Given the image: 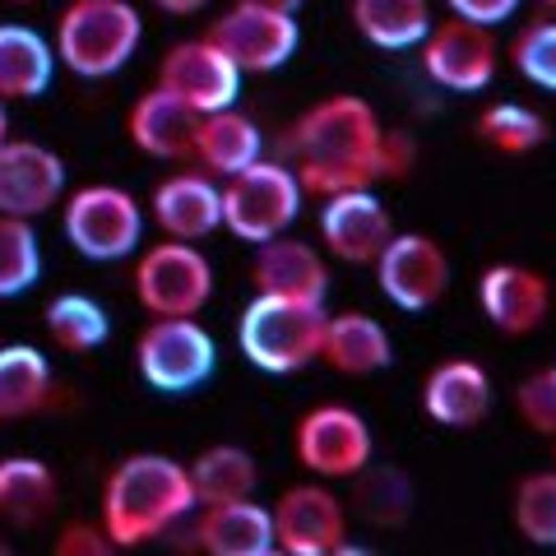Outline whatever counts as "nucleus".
I'll use <instances>...</instances> for the list:
<instances>
[{
  "mask_svg": "<svg viewBox=\"0 0 556 556\" xmlns=\"http://www.w3.org/2000/svg\"><path fill=\"white\" fill-rule=\"evenodd\" d=\"M353 28L380 51H413L427 38L431 20V0H348Z\"/></svg>",
  "mask_w": 556,
  "mask_h": 556,
  "instance_id": "cd10ccee",
  "label": "nucleus"
},
{
  "mask_svg": "<svg viewBox=\"0 0 556 556\" xmlns=\"http://www.w3.org/2000/svg\"><path fill=\"white\" fill-rule=\"evenodd\" d=\"M61 232L75 247V255L93 260V265H116V260H130L139 241H144V208H139L130 190L112 181H93L79 186L75 195H65Z\"/></svg>",
  "mask_w": 556,
  "mask_h": 556,
  "instance_id": "423d86ee",
  "label": "nucleus"
},
{
  "mask_svg": "<svg viewBox=\"0 0 556 556\" xmlns=\"http://www.w3.org/2000/svg\"><path fill=\"white\" fill-rule=\"evenodd\" d=\"M5 552H10V547H5V543H0V556H5Z\"/></svg>",
  "mask_w": 556,
  "mask_h": 556,
  "instance_id": "49530a36",
  "label": "nucleus"
},
{
  "mask_svg": "<svg viewBox=\"0 0 556 556\" xmlns=\"http://www.w3.org/2000/svg\"><path fill=\"white\" fill-rule=\"evenodd\" d=\"M204 38H214L232 56L241 75H269L283 70L302 47V24L292 10L265 5V0H237L232 10H223L208 24Z\"/></svg>",
  "mask_w": 556,
  "mask_h": 556,
  "instance_id": "1a4fd4ad",
  "label": "nucleus"
},
{
  "mask_svg": "<svg viewBox=\"0 0 556 556\" xmlns=\"http://www.w3.org/2000/svg\"><path fill=\"white\" fill-rule=\"evenodd\" d=\"M56 79V47L28 24H0V98L33 102Z\"/></svg>",
  "mask_w": 556,
  "mask_h": 556,
  "instance_id": "a878e982",
  "label": "nucleus"
},
{
  "mask_svg": "<svg viewBox=\"0 0 556 556\" xmlns=\"http://www.w3.org/2000/svg\"><path fill=\"white\" fill-rule=\"evenodd\" d=\"M126 135L130 144L144 153V159H159V163H190L195 153V135H200V112L181 102L177 93L167 89H144L130 112H126Z\"/></svg>",
  "mask_w": 556,
  "mask_h": 556,
  "instance_id": "6ab92c4d",
  "label": "nucleus"
},
{
  "mask_svg": "<svg viewBox=\"0 0 556 556\" xmlns=\"http://www.w3.org/2000/svg\"><path fill=\"white\" fill-rule=\"evenodd\" d=\"M320 362L339 376H376L394 362V339L367 311H339L325 320V343H320Z\"/></svg>",
  "mask_w": 556,
  "mask_h": 556,
  "instance_id": "5701e85b",
  "label": "nucleus"
},
{
  "mask_svg": "<svg viewBox=\"0 0 556 556\" xmlns=\"http://www.w3.org/2000/svg\"><path fill=\"white\" fill-rule=\"evenodd\" d=\"M5 135H10V112H5V98H0V144H5Z\"/></svg>",
  "mask_w": 556,
  "mask_h": 556,
  "instance_id": "a19ab883",
  "label": "nucleus"
},
{
  "mask_svg": "<svg viewBox=\"0 0 556 556\" xmlns=\"http://www.w3.org/2000/svg\"><path fill=\"white\" fill-rule=\"evenodd\" d=\"M195 543L208 556H274L278 552L274 510L260 506V501H251V496L200 506Z\"/></svg>",
  "mask_w": 556,
  "mask_h": 556,
  "instance_id": "4be33fe9",
  "label": "nucleus"
},
{
  "mask_svg": "<svg viewBox=\"0 0 556 556\" xmlns=\"http://www.w3.org/2000/svg\"><path fill=\"white\" fill-rule=\"evenodd\" d=\"M538 5H547V10H552V14H556V0H538Z\"/></svg>",
  "mask_w": 556,
  "mask_h": 556,
  "instance_id": "c03bdc74",
  "label": "nucleus"
},
{
  "mask_svg": "<svg viewBox=\"0 0 556 556\" xmlns=\"http://www.w3.org/2000/svg\"><path fill=\"white\" fill-rule=\"evenodd\" d=\"M473 130L486 149L506 153V159H525V153L547 144V121L525 102H492V108L478 112Z\"/></svg>",
  "mask_w": 556,
  "mask_h": 556,
  "instance_id": "2f4dec72",
  "label": "nucleus"
},
{
  "mask_svg": "<svg viewBox=\"0 0 556 556\" xmlns=\"http://www.w3.org/2000/svg\"><path fill=\"white\" fill-rule=\"evenodd\" d=\"M552 468H556V437H552Z\"/></svg>",
  "mask_w": 556,
  "mask_h": 556,
  "instance_id": "a18cd8bd",
  "label": "nucleus"
},
{
  "mask_svg": "<svg viewBox=\"0 0 556 556\" xmlns=\"http://www.w3.org/2000/svg\"><path fill=\"white\" fill-rule=\"evenodd\" d=\"M190 473V492H195V510L200 506H218V501H237V496H255L260 486V468L255 455L241 445H208L195 459L186 464Z\"/></svg>",
  "mask_w": 556,
  "mask_h": 556,
  "instance_id": "c85d7f7f",
  "label": "nucleus"
},
{
  "mask_svg": "<svg viewBox=\"0 0 556 556\" xmlns=\"http://www.w3.org/2000/svg\"><path fill=\"white\" fill-rule=\"evenodd\" d=\"M353 510L376 529H399L413 510V482L394 464H367L353 478Z\"/></svg>",
  "mask_w": 556,
  "mask_h": 556,
  "instance_id": "7c9ffc66",
  "label": "nucleus"
},
{
  "mask_svg": "<svg viewBox=\"0 0 556 556\" xmlns=\"http://www.w3.org/2000/svg\"><path fill=\"white\" fill-rule=\"evenodd\" d=\"M112 538L93 519H70V525L56 533V556H112Z\"/></svg>",
  "mask_w": 556,
  "mask_h": 556,
  "instance_id": "e433bc0d",
  "label": "nucleus"
},
{
  "mask_svg": "<svg viewBox=\"0 0 556 556\" xmlns=\"http://www.w3.org/2000/svg\"><path fill=\"white\" fill-rule=\"evenodd\" d=\"M61 478L38 455H10L0 459V519L14 529H38L56 515Z\"/></svg>",
  "mask_w": 556,
  "mask_h": 556,
  "instance_id": "393cba45",
  "label": "nucleus"
},
{
  "mask_svg": "<svg viewBox=\"0 0 556 556\" xmlns=\"http://www.w3.org/2000/svg\"><path fill=\"white\" fill-rule=\"evenodd\" d=\"M5 5H38V0H5Z\"/></svg>",
  "mask_w": 556,
  "mask_h": 556,
  "instance_id": "37998d69",
  "label": "nucleus"
},
{
  "mask_svg": "<svg viewBox=\"0 0 556 556\" xmlns=\"http://www.w3.org/2000/svg\"><path fill=\"white\" fill-rule=\"evenodd\" d=\"M478 311L486 325L506 339H525L543 329L552 316V283L543 269L519 265V260H501L478 274Z\"/></svg>",
  "mask_w": 556,
  "mask_h": 556,
  "instance_id": "4468645a",
  "label": "nucleus"
},
{
  "mask_svg": "<svg viewBox=\"0 0 556 556\" xmlns=\"http://www.w3.org/2000/svg\"><path fill=\"white\" fill-rule=\"evenodd\" d=\"M292 455L311 478H353L376 455L371 427L353 404H316L292 427Z\"/></svg>",
  "mask_w": 556,
  "mask_h": 556,
  "instance_id": "9d476101",
  "label": "nucleus"
},
{
  "mask_svg": "<svg viewBox=\"0 0 556 556\" xmlns=\"http://www.w3.org/2000/svg\"><path fill=\"white\" fill-rule=\"evenodd\" d=\"M218 367V343L195 316H153L135 339V371L159 394L200 390Z\"/></svg>",
  "mask_w": 556,
  "mask_h": 556,
  "instance_id": "0eeeda50",
  "label": "nucleus"
},
{
  "mask_svg": "<svg viewBox=\"0 0 556 556\" xmlns=\"http://www.w3.org/2000/svg\"><path fill=\"white\" fill-rule=\"evenodd\" d=\"M274 533L278 552L288 556H334L348 552V506L316 482H298L278 496L274 506Z\"/></svg>",
  "mask_w": 556,
  "mask_h": 556,
  "instance_id": "ddd939ff",
  "label": "nucleus"
},
{
  "mask_svg": "<svg viewBox=\"0 0 556 556\" xmlns=\"http://www.w3.org/2000/svg\"><path fill=\"white\" fill-rule=\"evenodd\" d=\"M376 288L380 298H386L390 306L408 311V316H417V311H431L445 292H450V255L437 237L427 232H399L386 241V251L376 255Z\"/></svg>",
  "mask_w": 556,
  "mask_h": 556,
  "instance_id": "f8f14e48",
  "label": "nucleus"
},
{
  "mask_svg": "<svg viewBox=\"0 0 556 556\" xmlns=\"http://www.w3.org/2000/svg\"><path fill=\"white\" fill-rule=\"evenodd\" d=\"M153 5H159L163 14H177V20H186V14H200L208 0H153Z\"/></svg>",
  "mask_w": 556,
  "mask_h": 556,
  "instance_id": "ea45409f",
  "label": "nucleus"
},
{
  "mask_svg": "<svg viewBox=\"0 0 556 556\" xmlns=\"http://www.w3.org/2000/svg\"><path fill=\"white\" fill-rule=\"evenodd\" d=\"M496 390L482 362L445 357L422 376V413L445 431H473L492 417Z\"/></svg>",
  "mask_w": 556,
  "mask_h": 556,
  "instance_id": "a211bd4d",
  "label": "nucleus"
},
{
  "mask_svg": "<svg viewBox=\"0 0 556 556\" xmlns=\"http://www.w3.org/2000/svg\"><path fill=\"white\" fill-rule=\"evenodd\" d=\"M186 515H195L186 464L139 450L121 459L102 482V519L112 547H144L153 538H167Z\"/></svg>",
  "mask_w": 556,
  "mask_h": 556,
  "instance_id": "f03ea898",
  "label": "nucleus"
},
{
  "mask_svg": "<svg viewBox=\"0 0 556 556\" xmlns=\"http://www.w3.org/2000/svg\"><path fill=\"white\" fill-rule=\"evenodd\" d=\"M144 42L130 0H70L56 20V61L79 79H112Z\"/></svg>",
  "mask_w": 556,
  "mask_h": 556,
  "instance_id": "20e7f679",
  "label": "nucleus"
},
{
  "mask_svg": "<svg viewBox=\"0 0 556 556\" xmlns=\"http://www.w3.org/2000/svg\"><path fill=\"white\" fill-rule=\"evenodd\" d=\"M265 5H278V10H292V14H298L302 0H265Z\"/></svg>",
  "mask_w": 556,
  "mask_h": 556,
  "instance_id": "79ce46f5",
  "label": "nucleus"
},
{
  "mask_svg": "<svg viewBox=\"0 0 556 556\" xmlns=\"http://www.w3.org/2000/svg\"><path fill=\"white\" fill-rule=\"evenodd\" d=\"M56 371L33 343H0V422H24L51 408Z\"/></svg>",
  "mask_w": 556,
  "mask_h": 556,
  "instance_id": "bb28decb",
  "label": "nucleus"
},
{
  "mask_svg": "<svg viewBox=\"0 0 556 556\" xmlns=\"http://www.w3.org/2000/svg\"><path fill=\"white\" fill-rule=\"evenodd\" d=\"M251 283L255 292H278V298H306V302H325L329 292V265L325 255L298 241L288 232H278L269 241H260L251 255Z\"/></svg>",
  "mask_w": 556,
  "mask_h": 556,
  "instance_id": "412c9836",
  "label": "nucleus"
},
{
  "mask_svg": "<svg viewBox=\"0 0 556 556\" xmlns=\"http://www.w3.org/2000/svg\"><path fill=\"white\" fill-rule=\"evenodd\" d=\"M515 413L529 431H538V437H556V362L519 380L515 386Z\"/></svg>",
  "mask_w": 556,
  "mask_h": 556,
  "instance_id": "c9c22d12",
  "label": "nucleus"
},
{
  "mask_svg": "<svg viewBox=\"0 0 556 556\" xmlns=\"http://www.w3.org/2000/svg\"><path fill=\"white\" fill-rule=\"evenodd\" d=\"M510 515L525 543L556 547V468H533L515 482Z\"/></svg>",
  "mask_w": 556,
  "mask_h": 556,
  "instance_id": "72a5a7b5",
  "label": "nucleus"
},
{
  "mask_svg": "<svg viewBox=\"0 0 556 556\" xmlns=\"http://www.w3.org/2000/svg\"><path fill=\"white\" fill-rule=\"evenodd\" d=\"M394 237L390 208L371 195V186L334 190L320 204V247L343 260V265H376V255L386 251Z\"/></svg>",
  "mask_w": 556,
  "mask_h": 556,
  "instance_id": "dca6fc26",
  "label": "nucleus"
},
{
  "mask_svg": "<svg viewBox=\"0 0 556 556\" xmlns=\"http://www.w3.org/2000/svg\"><path fill=\"white\" fill-rule=\"evenodd\" d=\"M422 51V75L445 93H482L492 89L496 65H501V47L486 24L473 20H437L427 28V38L417 42Z\"/></svg>",
  "mask_w": 556,
  "mask_h": 556,
  "instance_id": "9b49d317",
  "label": "nucleus"
},
{
  "mask_svg": "<svg viewBox=\"0 0 556 556\" xmlns=\"http://www.w3.org/2000/svg\"><path fill=\"white\" fill-rule=\"evenodd\" d=\"M408 167H413V144H408V135L386 130V177H404Z\"/></svg>",
  "mask_w": 556,
  "mask_h": 556,
  "instance_id": "58836bf2",
  "label": "nucleus"
},
{
  "mask_svg": "<svg viewBox=\"0 0 556 556\" xmlns=\"http://www.w3.org/2000/svg\"><path fill=\"white\" fill-rule=\"evenodd\" d=\"M135 298L149 316H200L214 298V265L195 241H153L135 260Z\"/></svg>",
  "mask_w": 556,
  "mask_h": 556,
  "instance_id": "6e6552de",
  "label": "nucleus"
},
{
  "mask_svg": "<svg viewBox=\"0 0 556 556\" xmlns=\"http://www.w3.org/2000/svg\"><path fill=\"white\" fill-rule=\"evenodd\" d=\"M153 223L163 228V237L177 241H204L223 228V190L208 172L190 167V172H172L167 181L153 186L149 200Z\"/></svg>",
  "mask_w": 556,
  "mask_h": 556,
  "instance_id": "aec40b11",
  "label": "nucleus"
},
{
  "mask_svg": "<svg viewBox=\"0 0 556 556\" xmlns=\"http://www.w3.org/2000/svg\"><path fill=\"white\" fill-rule=\"evenodd\" d=\"M292 172L311 195L371 186L386 177V126L367 98L334 93L292 121Z\"/></svg>",
  "mask_w": 556,
  "mask_h": 556,
  "instance_id": "f257e3e1",
  "label": "nucleus"
},
{
  "mask_svg": "<svg viewBox=\"0 0 556 556\" xmlns=\"http://www.w3.org/2000/svg\"><path fill=\"white\" fill-rule=\"evenodd\" d=\"M218 190H223V228L237 241H251V247L288 232L306 200L298 172L283 159H255L251 167L223 177Z\"/></svg>",
  "mask_w": 556,
  "mask_h": 556,
  "instance_id": "39448f33",
  "label": "nucleus"
},
{
  "mask_svg": "<svg viewBox=\"0 0 556 556\" xmlns=\"http://www.w3.org/2000/svg\"><path fill=\"white\" fill-rule=\"evenodd\" d=\"M510 65L519 79L543 93H556V20H533L510 38Z\"/></svg>",
  "mask_w": 556,
  "mask_h": 556,
  "instance_id": "f704fd0d",
  "label": "nucleus"
},
{
  "mask_svg": "<svg viewBox=\"0 0 556 556\" xmlns=\"http://www.w3.org/2000/svg\"><path fill=\"white\" fill-rule=\"evenodd\" d=\"M42 278V241L33 218L0 214V302L20 298Z\"/></svg>",
  "mask_w": 556,
  "mask_h": 556,
  "instance_id": "473e14b6",
  "label": "nucleus"
},
{
  "mask_svg": "<svg viewBox=\"0 0 556 556\" xmlns=\"http://www.w3.org/2000/svg\"><path fill=\"white\" fill-rule=\"evenodd\" d=\"M65 200V159L38 139L0 144V214L38 218Z\"/></svg>",
  "mask_w": 556,
  "mask_h": 556,
  "instance_id": "f3484780",
  "label": "nucleus"
},
{
  "mask_svg": "<svg viewBox=\"0 0 556 556\" xmlns=\"http://www.w3.org/2000/svg\"><path fill=\"white\" fill-rule=\"evenodd\" d=\"M445 5H450V14H459V20L496 28V24H506L510 14L519 10V0H445Z\"/></svg>",
  "mask_w": 556,
  "mask_h": 556,
  "instance_id": "4c0bfd02",
  "label": "nucleus"
},
{
  "mask_svg": "<svg viewBox=\"0 0 556 556\" xmlns=\"http://www.w3.org/2000/svg\"><path fill=\"white\" fill-rule=\"evenodd\" d=\"M47 339L56 343L61 353L84 357L112 339V316L89 292H61V298L47 302Z\"/></svg>",
  "mask_w": 556,
  "mask_h": 556,
  "instance_id": "c756f323",
  "label": "nucleus"
},
{
  "mask_svg": "<svg viewBox=\"0 0 556 556\" xmlns=\"http://www.w3.org/2000/svg\"><path fill=\"white\" fill-rule=\"evenodd\" d=\"M325 320H329L325 302L255 292L237 320L241 357L265 376H298L311 362H320Z\"/></svg>",
  "mask_w": 556,
  "mask_h": 556,
  "instance_id": "7ed1b4c3",
  "label": "nucleus"
},
{
  "mask_svg": "<svg viewBox=\"0 0 556 556\" xmlns=\"http://www.w3.org/2000/svg\"><path fill=\"white\" fill-rule=\"evenodd\" d=\"M255 159H265V130L255 126V116L237 112V102L200 116L195 153H190V163H200V172L223 181V177H232V172L251 167Z\"/></svg>",
  "mask_w": 556,
  "mask_h": 556,
  "instance_id": "b1692460",
  "label": "nucleus"
},
{
  "mask_svg": "<svg viewBox=\"0 0 556 556\" xmlns=\"http://www.w3.org/2000/svg\"><path fill=\"white\" fill-rule=\"evenodd\" d=\"M159 89L177 93L204 116V112L232 108L241 98V70L214 38H186L177 47H167V56L159 65Z\"/></svg>",
  "mask_w": 556,
  "mask_h": 556,
  "instance_id": "2eb2a0df",
  "label": "nucleus"
}]
</instances>
